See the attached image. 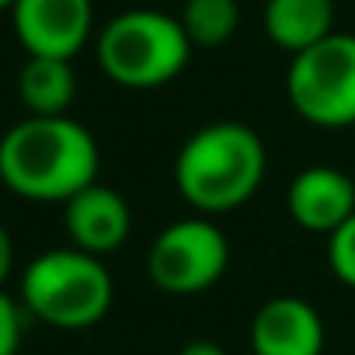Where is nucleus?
<instances>
[{
    "mask_svg": "<svg viewBox=\"0 0 355 355\" xmlns=\"http://www.w3.org/2000/svg\"><path fill=\"white\" fill-rule=\"evenodd\" d=\"M98 167V139L70 115H28L0 139V185L28 202H70Z\"/></svg>",
    "mask_w": 355,
    "mask_h": 355,
    "instance_id": "1",
    "label": "nucleus"
},
{
    "mask_svg": "<svg viewBox=\"0 0 355 355\" xmlns=\"http://www.w3.org/2000/svg\"><path fill=\"white\" fill-rule=\"evenodd\" d=\"M268 150L248 122H209L174 157V189L196 213L220 216L251 202L265 182Z\"/></svg>",
    "mask_w": 355,
    "mask_h": 355,
    "instance_id": "2",
    "label": "nucleus"
},
{
    "mask_svg": "<svg viewBox=\"0 0 355 355\" xmlns=\"http://www.w3.org/2000/svg\"><path fill=\"white\" fill-rule=\"evenodd\" d=\"M192 49L196 46L189 42L182 21L153 8H132L115 15L94 42L101 73L129 91H153L182 77L192 60Z\"/></svg>",
    "mask_w": 355,
    "mask_h": 355,
    "instance_id": "3",
    "label": "nucleus"
},
{
    "mask_svg": "<svg viewBox=\"0 0 355 355\" xmlns=\"http://www.w3.org/2000/svg\"><path fill=\"white\" fill-rule=\"evenodd\" d=\"M115 282L98 254L80 248H53L21 272V306L49 327L87 331L112 310Z\"/></svg>",
    "mask_w": 355,
    "mask_h": 355,
    "instance_id": "4",
    "label": "nucleus"
},
{
    "mask_svg": "<svg viewBox=\"0 0 355 355\" xmlns=\"http://www.w3.org/2000/svg\"><path fill=\"white\" fill-rule=\"evenodd\" d=\"M286 98L293 112L317 129L355 125V35L331 32L296 53L286 70Z\"/></svg>",
    "mask_w": 355,
    "mask_h": 355,
    "instance_id": "5",
    "label": "nucleus"
},
{
    "mask_svg": "<svg viewBox=\"0 0 355 355\" xmlns=\"http://www.w3.org/2000/svg\"><path fill=\"white\" fill-rule=\"evenodd\" d=\"M230 265V241L209 216L164 227L146 251V275L160 293L196 296L213 289Z\"/></svg>",
    "mask_w": 355,
    "mask_h": 355,
    "instance_id": "6",
    "label": "nucleus"
},
{
    "mask_svg": "<svg viewBox=\"0 0 355 355\" xmlns=\"http://www.w3.org/2000/svg\"><path fill=\"white\" fill-rule=\"evenodd\" d=\"M11 21L28 56L73 60L94 32V8L91 0H15Z\"/></svg>",
    "mask_w": 355,
    "mask_h": 355,
    "instance_id": "7",
    "label": "nucleus"
},
{
    "mask_svg": "<svg viewBox=\"0 0 355 355\" xmlns=\"http://www.w3.org/2000/svg\"><path fill=\"white\" fill-rule=\"evenodd\" d=\"M286 209L296 227L334 234L348 216H355V178L327 164H310L289 182Z\"/></svg>",
    "mask_w": 355,
    "mask_h": 355,
    "instance_id": "8",
    "label": "nucleus"
},
{
    "mask_svg": "<svg viewBox=\"0 0 355 355\" xmlns=\"http://www.w3.org/2000/svg\"><path fill=\"white\" fill-rule=\"evenodd\" d=\"M63 227L73 248L87 254H112L132 234V209L112 185H87L70 202H63Z\"/></svg>",
    "mask_w": 355,
    "mask_h": 355,
    "instance_id": "9",
    "label": "nucleus"
},
{
    "mask_svg": "<svg viewBox=\"0 0 355 355\" xmlns=\"http://www.w3.org/2000/svg\"><path fill=\"white\" fill-rule=\"evenodd\" d=\"M248 338L254 355H320L327 331L313 303L300 296H272L254 310Z\"/></svg>",
    "mask_w": 355,
    "mask_h": 355,
    "instance_id": "10",
    "label": "nucleus"
},
{
    "mask_svg": "<svg viewBox=\"0 0 355 355\" xmlns=\"http://www.w3.org/2000/svg\"><path fill=\"white\" fill-rule=\"evenodd\" d=\"M261 28L272 46L296 56L334 32V0H265Z\"/></svg>",
    "mask_w": 355,
    "mask_h": 355,
    "instance_id": "11",
    "label": "nucleus"
},
{
    "mask_svg": "<svg viewBox=\"0 0 355 355\" xmlns=\"http://www.w3.org/2000/svg\"><path fill=\"white\" fill-rule=\"evenodd\" d=\"M18 98L32 115H67L77 98L73 60L28 56L18 73Z\"/></svg>",
    "mask_w": 355,
    "mask_h": 355,
    "instance_id": "12",
    "label": "nucleus"
},
{
    "mask_svg": "<svg viewBox=\"0 0 355 355\" xmlns=\"http://www.w3.org/2000/svg\"><path fill=\"white\" fill-rule=\"evenodd\" d=\"M178 21H182L192 46L220 49L234 39L241 25V8H237V0H185Z\"/></svg>",
    "mask_w": 355,
    "mask_h": 355,
    "instance_id": "13",
    "label": "nucleus"
},
{
    "mask_svg": "<svg viewBox=\"0 0 355 355\" xmlns=\"http://www.w3.org/2000/svg\"><path fill=\"white\" fill-rule=\"evenodd\" d=\"M327 265L338 282L355 289V216H348L334 234H327Z\"/></svg>",
    "mask_w": 355,
    "mask_h": 355,
    "instance_id": "14",
    "label": "nucleus"
},
{
    "mask_svg": "<svg viewBox=\"0 0 355 355\" xmlns=\"http://www.w3.org/2000/svg\"><path fill=\"white\" fill-rule=\"evenodd\" d=\"M21 334H25L21 303L11 300L4 289H0V355H18V348H21Z\"/></svg>",
    "mask_w": 355,
    "mask_h": 355,
    "instance_id": "15",
    "label": "nucleus"
},
{
    "mask_svg": "<svg viewBox=\"0 0 355 355\" xmlns=\"http://www.w3.org/2000/svg\"><path fill=\"white\" fill-rule=\"evenodd\" d=\"M11 272H15V237L4 223H0V289L11 279Z\"/></svg>",
    "mask_w": 355,
    "mask_h": 355,
    "instance_id": "16",
    "label": "nucleus"
},
{
    "mask_svg": "<svg viewBox=\"0 0 355 355\" xmlns=\"http://www.w3.org/2000/svg\"><path fill=\"white\" fill-rule=\"evenodd\" d=\"M178 355H227V348L220 341H209V338H192V341L182 345Z\"/></svg>",
    "mask_w": 355,
    "mask_h": 355,
    "instance_id": "17",
    "label": "nucleus"
},
{
    "mask_svg": "<svg viewBox=\"0 0 355 355\" xmlns=\"http://www.w3.org/2000/svg\"><path fill=\"white\" fill-rule=\"evenodd\" d=\"M15 8V0H0V11H11Z\"/></svg>",
    "mask_w": 355,
    "mask_h": 355,
    "instance_id": "18",
    "label": "nucleus"
}]
</instances>
